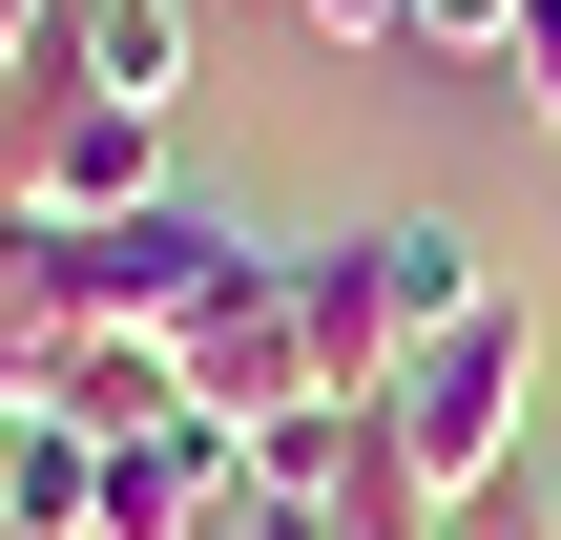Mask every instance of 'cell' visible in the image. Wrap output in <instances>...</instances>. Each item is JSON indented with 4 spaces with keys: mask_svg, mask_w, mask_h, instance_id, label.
Wrapping results in <instances>:
<instances>
[{
    "mask_svg": "<svg viewBox=\"0 0 561 540\" xmlns=\"http://www.w3.org/2000/svg\"><path fill=\"white\" fill-rule=\"evenodd\" d=\"M520 416H541V333L479 291L458 333H416L396 375H375V458H396V499H416V540H458L500 479H520Z\"/></svg>",
    "mask_w": 561,
    "mask_h": 540,
    "instance_id": "6da1fadb",
    "label": "cell"
},
{
    "mask_svg": "<svg viewBox=\"0 0 561 540\" xmlns=\"http://www.w3.org/2000/svg\"><path fill=\"white\" fill-rule=\"evenodd\" d=\"M500 271H479V229L458 208H396V229H333V250H291V312H312V375L333 395H375L416 333H458Z\"/></svg>",
    "mask_w": 561,
    "mask_h": 540,
    "instance_id": "7a4b0ae2",
    "label": "cell"
},
{
    "mask_svg": "<svg viewBox=\"0 0 561 540\" xmlns=\"http://www.w3.org/2000/svg\"><path fill=\"white\" fill-rule=\"evenodd\" d=\"M229 250H250V229H229L208 187H167V208H125V229H42V291H62V333H83V354H104V333H146V354H167V333L229 291Z\"/></svg>",
    "mask_w": 561,
    "mask_h": 540,
    "instance_id": "3957f363",
    "label": "cell"
},
{
    "mask_svg": "<svg viewBox=\"0 0 561 540\" xmlns=\"http://www.w3.org/2000/svg\"><path fill=\"white\" fill-rule=\"evenodd\" d=\"M167 187H187V125L83 104V83H21V187H0V208H42V229H125V208H167Z\"/></svg>",
    "mask_w": 561,
    "mask_h": 540,
    "instance_id": "277c9868",
    "label": "cell"
},
{
    "mask_svg": "<svg viewBox=\"0 0 561 540\" xmlns=\"http://www.w3.org/2000/svg\"><path fill=\"white\" fill-rule=\"evenodd\" d=\"M167 354H187L208 416H312V395H333V375H312V312H291V250H229V291H208Z\"/></svg>",
    "mask_w": 561,
    "mask_h": 540,
    "instance_id": "5b68a950",
    "label": "cell"
},
{
    "mask_svg": "<svg viewBox=\"0 0 561 540\" xmlns=\"http://www.w3.org/2000/svg\"><path fill=\"white\" fill-rule=\"evenodd\" d=\"M250 499V416H167V437H104V520L83 540H208Z\"/></svg>",
    "mask_w": 561,
    "mask_h": 540,
    "instance_id": "8992f818",
    "label": "cell"
},
{
    "mask_svg": "<svg viewBox=\"0 0 561 540\" xmlns=\"http://www.w3.org/2000/svg\"><path fill=\"white\" fill-rule=\"evenodd\" d=\"M42 83H83V104H146V125H187V0H62V21H42Z\"/></svg>",
    "mask_w": 561,
    "mask_h": 540,
    "instance_id": "52a82bcc",
    "label": "cell"
},
{
    "mask_svg": "<svg viewBox=\"0 0 561 540\" xmlns=\"http://www.w3.org/2000/svg\"><path fill=\"white\" fill-rule=\"evenodd\" d=\"M104 520V437L42 395V416H0V540H83Z\"/></svg>",
    "mask_w": 561,
    "mask_h": 540,
    "instance_id": "ba28073f",
    "label": "cell"
},
{
    "mask_svg": "<svg viewBox=\"0 0 561 540\" xmlns=\"http://www.w3.org/2000/svg\"><path fill=\"white\" fill-rule=\"evenodd\" d=\"M416 62H520V0H416Z\"/></svg>",
    "mask_w": 561,
    "mask_h": 540,
    "instance_id": "9c48e42d",
    "label": "cell"
},
{
    "mask_svg": "<svg viewBox=\"0 0 561 540\" xmlns=\"http://www.w3.org/2000/svg\"><path fill=\"white\" fill-rule=\"evenodd\" d=\"M520 104L561 125V0H520Z\"/></svg>",
    "mask_w": 561,
    "mask_h": 540,
    "instance_id": "30bf717a",
    "label": "cell"
},
{
    "mask_svg": "<svg viewBox=\"0 0 561 540\" xmlns=\"http://www.w3.org/2000/svg\"><path fill=\"white\" fill-rule=\"evenodd\" d=\"M42 21H62V0H0V104L42 83Z\"/></svg>",
    "mask_w": 561,
    "mask_h": 540,
    "instance_id": "8fae6325",
    "label": "cell"
},
{
    "mask_svg": "<svg viewBox=\"0 0 561 540\" xmlns=\"http://www.w3.org/2000/svg\"><path fill=\"white\" fill-rule=\"evenodd\" d=\"M229 520H250V540H354L333 499H229Z\"/></svg>",
    "mask_w": 561,
    "mask_h": 540,
    "instance_id": "7c38bea8",
    "label": "cell"
},
{
    "mask_svg": "<svg viewBox=\"0 0 561 540\" xmlns=\"http://www.w3.org/2000/svg\"><path fill=\"white\" fill-rule=\"evenodd\" d=\"M541 520H561V416H541Z\"/></svg>",
    "mask_w": 561,
    "mask_h": 540,
    "instance_id": "4fadbf2b",
    "label": "cell"
}]
</instances>
